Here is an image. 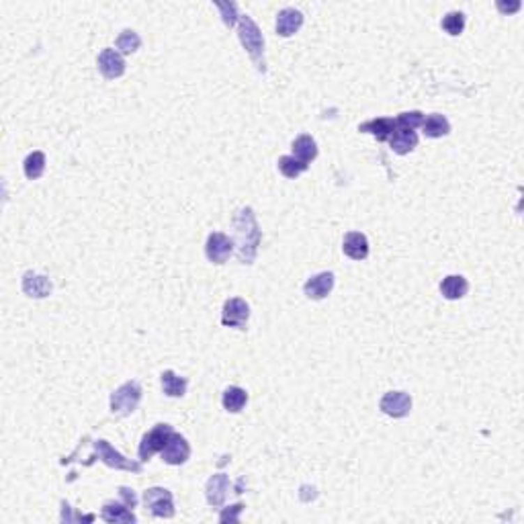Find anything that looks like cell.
Wrapping results in <instances>:
<instances>
[{
  "label": "cell",
  "mask_w": 524,
  "mask_h": 524,
  "mask_svg": "<svg viewBox=\"0 0 524 524\" xmlns=\"http://www.w3.org/2000/svg\"><path fill=\"white\" fill-rule=\"evenodd\" d=\"M234 230H236V246H238V258L242 264H252L260 244V230L256 223L254 211L244 207L234 217Z\"/></svg>",
  "instance_id": "1"
},
{
  "label": "cell",
  "mask_w": 524,
  "mask_h": 524,
  "mask_svg": "<svg viewBox=\"0 0 524 524\" xmlns=\"http://www.w3.org/2000/svg\"><path fill=\"white\" fill-rule=\"evenodd\" d=\"M238 37L248 52V56L252 58V62L256 63L258 72L264 74V39L262 33L258 29V25L250 19V17H240V25H238Z\"/></svg>",
  "instance_id": "2"
},
{
  "label": "cell",
  "mask_w": 524,
  "mask_h": 524,
  "mask_svg": "<svg viewBox=\"0 0 524 524\" xmlns=\"http://www.w3.org/2000/svg\"><path fill=\"white\" fill-rule=\"evenodd\" d=\"M140 400H142V387L135 381H127L111 394V410L113 414L129 416L137 407Z\"/></svg>",
  "instance_id": "3"
},
{
  "label": "cell",
  "mask_w": 524,
  "mask_h": 524,
  "mask_svg": "<svg viewBox=\"0 0 524 524\" xmlns=\"http://www.w3.org/2000/svg\"><path fill=\"white\" fill-rule=\"evenodd\" d=\"M172 426L170 424H158L152 431L148 432L142 442H140V459L142 461H150L152 455L162 453V449L166 447L168 438L172 436Z\"/></svg>",
  "instance_id": "4"
},
{
  "label": "cell",
  "mask_w": 524,
  "mask_h": 524,
  "mask_svg": "<svg viewBox=\"0 0 524 524\" xmlns=\"http://www.w3.org/2000/svg\"><path fill=\"white\" fill-rule=\"evenodd\" d=\"M144 504L150 508V512L158 518H172L174 516V504H172V493L164 488H152L144 493Z\"/></svg>",
  "instance_id": "5"
},
{
  "label": "cell",
  "mask_w": 524,
  "mask_h": 524,
  "mask_svg": "<svg viewBox=\"0 0 524 524\" xmlns=\"http://www.w3.org/2000/svg\"><path fill=\"white\" fill-rule=\"evenodd\" d=\"M94 451H96V455L94 457H98V459H103V461L107 463L109 467H115V469H125V471H133V473H140L142 471V465L140 463H133V461H127L121 453H117L107 440H94L93 442Z\"/></svg>",
  "instance_id": "6"
},
{
  "label": "cell",
  "mask_w": 524,
  "mask_h": 524,
  "mask_svg": "<svg viewBox=\"0 0 524 524\" xmlns=\"http://www.w3.org/2000/svg\"><path fill=\"white\" fill-rule=\"evenodd\" d=\"M250 317V308L244 299L240 297H232L223 304L221 309V324L230 326V328H244Z\"/></svg>",
  "instance_id": "7"
},
{
  "label": "cell",
  "mask_w": 524,
  "mask_h": 524,
  "mask_svg": "<svg viewBox=\"0 0 524 524\" xmlns=\"http://www.w3.org/2000/svg\"><path fill=\"white\" fill-rule=\"evenodd\" d=\"M205 254H207L209 262H214V264H223V262L234 254V242H232L225 234L214 232V234H209V238H207Z\"/></svg>",
  "instance_id": "8"
},
{
  "label": "cell",
  "mask_w": 524,
  "mask_h": 524,
  "mask_svg": "<svg viewBox=\"0 0 524 524\" xmlns=\"http://www.w3.org/2000/svg\"><path fill=\"white\" fill-rule=\"evenodd\" d=\"M379 407L383 414H387L391 418H403L412 410V398L405 391H389L381 398Z\"/></svg>",
  "instance_id": "9"
},
{
  "label": "cell",
  "mask_w": 524,
  "mask_h": 524,
  "mask_svg": "<svg viewBox=\"0 0 524 524\" xmlns=\"http://www.w3.org/2000/svg\"><path fill=\"white\" fill-rule=\"evenodd\" d=\"M190 457V447L186 442L185 436L172 432V436L168 438L166 447L162 449V459L168 465H183Z\"/></svg>",
  "instance_id": "10"
},
{
  "label": "cell",
  "mask_w": 524,
  "mask_h": 524,
  "mask_svg": "<svg viewBox=\"0 0 524 524\" xmlns=\"http://www.w3.org/2000/svg\"><path fill=\"white\" fill-rule=\"evenodd\" d=\"M98 70H100V74H103L105 78H109V80H115V78L123 76L125 74L123 56H121L119 52L111 50V47L103 50V52H100V56H98Z\"/></svg>",
  "instance_id": "11"
},
{
  "label": "cell",
  "mask_w": 524,
  "mask_h": 524,
  "mask_svg": "<svg viewBox=\"0 0 524 524\" xmlns=\"http://www.w3.org/2000/svg\"><path fill=\"white\" fill-rule=\"evenodd\" d=\"M342 250L348 258L352 260H365L369 256V240L365 234L361 232H348L344 236V242H342Z\"/></svg>",
  "instance_id": "12"
},
{
  "label": "cell",
  "mask_w": 524,
  "mask_h": 524,
  "mask_svg": "<svg viewBox=\"0 0 524 524\" xmlns=\"http://www.w3.org/2000/svg\"><path fill=\"white\" fill-rule=\"evenodd\" d=\"M304 13L297 8H283L277 17V33L280 37H291L301 29Z\"/></svg>",
  "instance_id": "13"
},
{
  "label": "cell",
  "mask_w": 524,
  "mask_h": 524,
  "mask_svg": "<svg viewBox=\"0 0 524 524\" xmlns=\"http://www.w3.org/2000/svg\"><path fill=\"white\" fill-rule=\"evenodd\" d=\"M334 289V275L332 273H320L315 277H311L304 287V293L309 299H324L330 295V291Z\"/></svg>",
  "instance_id": "14"
},
{
  "label": "cell",
  "mask_w": 524,
  "mask_h": 524,
  "mask_svg": "<svg viewBox=\"0 0 524 524\" xmlns=\"http://www.w3.org/2000/svg\"><path fill=\"white\" fill-rule=\"evenodd\" d=\"M389 146L396 154H410L416 146H418V135L414 129H405V127H396V131L389 137Z\"/></svg>",
  "instance_id": "15"
},
{
  "label": "cell",
  "mask_w": 524,
  "mask_h": 524,
  "mask_svg": "<svg viewBox=\"0 0 524 524\" xmlns=\"http://www.w3.org/2000/svg\"><path fill=\"white\" fill-rule=\"evenodd\" d=\"M396 119L391 117H377V119H370V121H365V123L359 125V131H365V133H370L375 135L379 142H387L391 137V133L396 131Z\"/></svg>",
  "instance_id": "16"
},
{
  "label": "cell",
  "mask_w": 524,
  "mask_h": 524,
  "mask_svg": "<svg viewBox=\"0 0 524 524\" xmlns=\"http://www.w3.org/2000/svg\"><path fill=\"white\" fill-rule=\"evenodd\" d=\"M105 523H135V516L131 512V508L127 504L109 500L103 504V512H100Z\"/></svg>",
  "instance_id": "17"
},
{
  "label": "cell",
  "mask_w": 524,
  "mask_h": 524,
  "mask_svg": "<svg viewBox=\"0 0 524 524\" xmlns=\"http://www.w3.org/2000/svg\"><path fill=\"white\" fill-rule=\"evenodd\" d=\"M23 291L29 295V297H37V299H41V297H47L50 293H52V283H50V278L43 277V275H37V273H25V277H23Z\"/></svg>",
  "instance_id": "18"
},
{
  "label": "cell",
  "mask_w": 524,
  "mask_h": 524,
  "mask_svg": "<svg viewBox=\"0 0 524 524\" xmlns=\"http://www.w3.org/2000/svg\"><path fill=\"white\" fill-rule=\"evenodd\" d=\"M467 291H469V283H467V278L461 277V275H449V277L442 278V283H440V293H442V297H447V299H451V301L465 297Z\"/></svg>",
  "instance_id": "19"
},
{
  "label": "cell",
  "mask_w": 524,
  "mask_h": 524,
  "mask_svg": "<svg viewBox=\"0 0 524 524\" xmlns=\"http://www.w3.org/2000/svg\"><path fill=\"white\" fill-rule=\"evenodd\" d=\"M230 488V477L225 473H216L209 481H207V502L211 506H221L225 502V493Z\"/></svg>",
  "instance_id": "20"
},
{
  "label": "cell",
  "mask_w": 524,
  "mask_h": 524,
  "mask_svg": "<svg viewBox=\"0 0 524 524\" xmlns=\"http://www.w3.org/2000/svg\"><path fill=\"white\" fill-rule=\"evenodd\" d=\"M422 129H424V135H426V137L436 140V137H444V135H449V131H451V123H449V119H447L444 115L432 113V115H428V117L422 121Z\"/></svg>",
  "instance_id": "21"
},
{
  "label": "cell",
  "mask_w": 524,
  "mask_h": 524,
  "mask_svg": "<svg viewBox=\"0 0 524 524\" xmlns=\"http://www.w3.org/2000/svg\"><path fill=\"white\" fill-rule=\"evenodd\" d=\"M291 148H293V158H297L304 164H309L317 156V146H315V140L311 135H299Z\"/></svg>",
  "instance_id": "22"
},
{
  "label": "cell",
  "mask_w": 524,
  "mask_h": 524,
  "mask_svg": "<svg viewBox=\"0 0 524 524\" xmlns=\"http://www.w3.org/2000/svg\"><path fill=\"white\" fill-rule=\"evenodd\" d=\"M162 389L168 398H183L186 394V379L179 377L174 370L162 373Z\"/></svg>",
  "instance_id": "23"
},
{
  "label": "cell",
  "mask_w": 524,
  "mask_h": 524,
  "mask_svg": "<svg viewBox=\"0 0 524 524\" xmlns=\"http://www.w3.org/2000/svg\"><path fill=\"white\" fill-rule=\"evenodd\" d=\"M248 401V394L242 389V387H236V385H232V387H227L225 391H223V407L227 410V412H240L244 405H246Z\"/></svg>",
  "instance_id": "24"
},
{
  "label": "cell",
  "mask_w": 524,
  "mask_h": 524,
  "mask_svg": "<svg viewBox=\"0 0 524 524\" xmlns=\"http://www.w3.org/2000/svg\"><path fill=\"white\" fill-rule=\"evenodd\" d=\"M278 170H280V174L287 177V179H297L299 174H304V172L308 170V164L299 162V160L293 158V156H280V158H278Z\"/></svg>",
  "instance_id": "25"
},
{
  "label": "cell",
  "mask_w": 524,
  "mask_h": 524,
  "mask_svg": "<svg viewBox=\"0 0 524 524\" xmlns=\"http://www.w3.org/2000/svg\"><path fill=\"white\" fill-rule=\"evenodd\" d=\"M25 177L29 181H37L43 172H45V154L43 152H33L25 158Z\"/></svg>",
  "instance_id": "26"
},
{
  "label": "cell",
  "mask_w": 524,
  "mask_h": 524,
  "mask_svg": "<svg viewBox=\"0 0 524 524\" xmlns=\"http://www.w3.org/2000/svg\"><path fill=\"white\" fill-rule=\"evenodd\" d=\"M115 45H117V50H121V54H133V52H137V50H140L142 39H140V35H137L135 31L125 29V31L117 37Z\"/></svg>",
  "instance_id": "27"
},
{
  "label": "cell",
  "mask_w": 524,
  "mask_h": 524,
  "mask_svg": "<svg viewBox=\"0 0 524 524\" xmlns=\"http://www.w3.org/2000/svg\"><path fill=\"white\" fill-rule=\"evenodd\" d=\"M442 29L449 35H461L465 29V15L461 10H451L442 19Z\"/></svg>",
  "instance_id": "28"
},
{
  "label": "cell",
  "mask_w": 524,
  "mask_h": 524,
  "mask_svg": "<svg viewBox=\"0 0 524 524\" xmlns=\"http://www.w3.org/2000/svg\"><path fill=\"white\" fill-rule=\"evenodd\" d=\"M216 6L221 10V19H223V23H225L227 27H234L236 21H240V17H238V6H236L234 2H219V0H217Z\"/></svg>",
  "instance_id": "29"
},
{
  "label": "cell",
  "mask_w": 524,
  "mask_h": 524,
  "mask_svg": "<svg viewBox=\"0 0 524 524\" xmlns=\"http://www.w3.org/2000/svg\"><path fill=\"white\" fill-rule=\"evenodd\" d=\"M424 121V115L420 111H407V113H401L400 117L396 119V125L400 127H405V129H416L420 127Z\"/></svg>",
  "instance_id": "30"
},
{
  "label": "cell",
  "mask_w": 524,
  "mask_h": 524,
  "mask_svg": "<svg viewBox=\"0 0 524 524\" xmlns=\"http://www.w3.org/2000/svg\"><path fill=\"white\" fill-rule=\"evenodd\" d=\"M244 510V504H234L219 514V523H238V514Z\"/></svg>",
  "instance_id": "31"
},
{
  "label": "cell",
  "mask_w": 524,
  "mask_h": 524,
  "mask_svg": "<svg viewBox=\"0 0 524 524\" xmlns=\"http://www.w3.org/2000/svg\"><path fill=\"white\" fill-rule=\"evenodd\" d=\"M119 493L123 495L125 504H127L129 508H135V506H137V497H135L133 490H129V488H119Z\"/></svg>",
  "instance_id": "32"
},
{
  "label": "cell",
  "mask_w": 524,
  "mask_h": 524,
  "mask_svg": "<svg viewBox=\"0 0 524 524\" xmlns=\"http://www.w3.org/2000/svg\"><path fill=\"white\" fill-rule=\"evenodd\" d=\"M497 8L502 13H516L521 8V2H512V4H504V2H497Z\"/></svg>",
  "instance_id": "33"
}]
</instances>
